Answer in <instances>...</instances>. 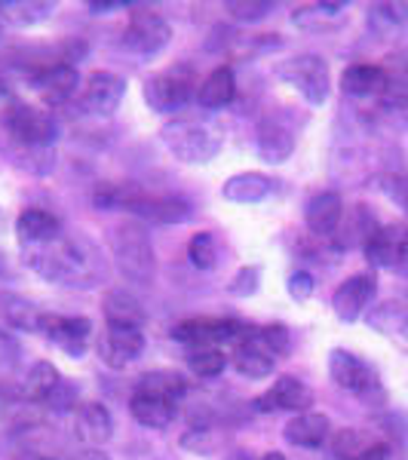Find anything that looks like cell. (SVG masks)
<instances>
[{
    "label": "cell",
    "instance_id": "cell-30",
    "mask_svg": "<svg viewBox=\"0 0 408 460\" xmlns=\"http://www.w3.org/2000/svg\"><path fill=\"white\" fill-rule=\"evenodd\" d=\"M56 4H43V0H0V25L10 28H31L40 22L53 19Z\"/></svg>",
    "mask_w": 408,
    "mask_h": 460
},
{
    "label": "cell",
    "instance_id": "cell-12",
    "mask_svg": "<svg viewBox=\"0 0 408 460\" xmlns=\"http://www.w3.org/2000/svg\"><path fill=\"white\" fill-rule=\"evenodd\" d=\"M126 212H132L136 218L147 221V225H184L194 218V206L184 197L175 194H147L142 188L138 197L132 199V206Z\"/></svg>",
    "mask_w": 408,
    "mask_h": 460
},
{
    "label": "cell",
    "instance_id": "cell-25",
    "mask_svg": "<svg viewBox=\"0 0 408 460\" xmlns=\"http://www.w3.org/2000/svg\"><path fill=\"white\" fill-rule=\"evenodd\" d=\"M16 236L19 246H40L62 236V221L47 209H25L16 218Z\"/></svg>",
    "mask_w": 408,
    "mask_h": 460
},
{
    "label": "cell",
    "instance_id": "cell-50",
    "mask_svg": "<svg viewBox=\"0 0 408 460\" xmlns=\"http://www.w3.org/2000/svg\"><path fill=\"white\" fill-rule=\"evenodd\" d=\"M77 460H108V455H102L99 448H89L84 457H77Z\"/></svg>",
    "mask_w": 408,
    "mask_h": 460
},
{
    "label": "cell",
    "instance_id": "cell-34",
    "mask_svg": "<svg viewBox=\"0 0 408 460\" xmlns=\"http://www.w3.org/2000/svg\"><path fill=\"white\" fill-rule=\"evenodd\" d=\"M347 4H314V6H301L292 13V22L298 28H310V31H323V28L335 25L344 19Z\"/></svg>",
    "mask_w": 408,
    "mask_h": 460
},
{
    "label": "cell",
    "instance_id": "cell-15",
    "mask_svg": "<svg viewBox=\"0 0 408 460\" xmlns=\"http://www.w3.org/2000/svg\"><path fill=\"white\" fill-rule=\"evenodd\" d=\"M375 295H377L375 273H353L350 279H344L338 286L335 298H332V310H335L341 323H356V319H362V314L372 307Z\"/></svg>",
    "mask_w": 408,
    "mask_h": 460
},
{
    "label": "cell",
    "instance_id": "cell-16",
    "mask_svg": "<svg viewBox=\"0 0 408 460\" xmlns=\"http://www.w3.org/2000/svg\"><path fill=\"white\" fill-rule=\"evenodd\" d=\"M314 405V390L301 381V377L283 375L273 381V387L262 393L255 399V411H292V414H304Z\"/></svg>",
    "mask_w": 408,
    "mask_h": 460
},
{
    "label": "cell",
    "instance_id": "cell-26",
    "mask_svg": "<svg viewBox=\"0 0 408 460\" xmlns=\"http://www.w3.org/2000/svg\"><path fill=\"white\" fill-rule=\"evenodd\" d=\"M384 86H387V71H384V65L359 62L341 74V89H344L347 95H353V99H368V95L381 99Z\"/></svg>",
    "mask_w": 408,
    "mask_h": 460
},
{
    "label": "cell",
    "instance_id": "cell-10",
    "mask_svg": "<svg viewBox=\"0 0 408 460\" xmlns=\"http://www.w3.org/2000/svg\"><path fill=\"white\" fill-rule=\"evenodd\" d=\"M366 258L372 267L381 270H403L408 273V225L405 221H393L381 225L366 243Z\"/></svg>",
    "mask_w": 408,
    "mask_h": 460
},
{
    "label": "cell",
    "instance_id": "cell-2",
    "mask_svg": "<svg viewBox=\"0 0 408 460\" xmlns=\"http://www.w3.org/2000/svg\"><path fill=\"white\" fill-rule=\"evenodd\" d=\"M163 145L173 151L175 160L188 163V166H206L221 154L225 147V129L209 117H173L163 126Z\"/></svg>",
    "mask_w": 408,
    "mask_h": 460
},
{
    "label": "cell",
    "instance_id": "cell-19",
    "mask_svg": "<svg viewBox=\"0 0 408 460\" xmlns=\"http://www.w3.org/2000/svg\"><path fill=\"white\" fill-rule=\"evenodd\" d=\"M304 221L314 236H335L341 221H344V199L335 190L314 194L304 206Z\"/></svg>",
    "mask_w": 408,
    "mask_h": 460
},
{
    "label": "cell",
    "instance_id": "cell-49",
    "mask_svg": "<svg viewBox=\"0 0 408 460\" xmlns=\"http://www.w3.org/2000/svg\"><path fill=\"white\" fill-rule=\"evenodd\" d=\"M227 460H262V457H255L252 451H234V455H227Z\"/></svg>",
    "mask_w": 408,
    "mask_h": 460
},
{
    "label": "cell",
    "instance_id": "cell-32",
    "mask_svg": "<svg viewBox=\"0 0 408 460\" xmlns=\"http://www.w3.org/2000/svg\"><path fill=\"white\" fill-rule=\"evenodd\" d=\"M58 381H62V375H58V368L53 362H47V359L34 362V366L28 368L25 381H22V399L31 405H43V399L58 387Z\"/></svg>",
    "mask_w": 408,
    "mask_h": 460
},
{
    "label": "cell",
    "instance_id": "cell-22",
    "mask_svg": "<svg viewBox=\"0 0 408 460\" xmlns=\"http://www.w3.org/2000/svg\"><path fill=\"white\" fill-rule=\"evenodd\" d=\"M102 314L111 329H145V307L126 288H111L102 298Z\"/></svg>",
    "mask_w": 408,
    "mask_h": 460
},
{
    "label": "cell",
    "instance_id": "cell-39",
    "mask_svg": "<svg viewBox=\"0 0 408 460\" xmlns=\"http://www.w3.org/2000/svg\"><path fill=\"white\" fill-rule=\"evenodd\" d=\"M77 396H80V390H77V384H71V381H58V387L49 393L47 399H43V408H49V411H56V414H65V411H77Z\"/></svg>",
    "mask_w": 408,
    "mask_h": 460
},
{
    "label": "cell",
    "instance_id": "cell-43",
    "mask_svg": "<svg viewBox=\"0 0 408 460\" xmlns=\"http://www.w3.org/2000/svg\"><path fill=\"white\" fill-rule=\"evenodd\" d=\"M19 163L34 175L53 172V147H25V160Z\"/></svg>",
    "mask_w": 408,
    "mask_h": 460
},
{
    "label": "cell",
    "instance_id": "cell-45",
    "mask_svg": "<svg viewBox=\"0 0 408 460\" xmlns=\"http://www.w3.org/2000/svg\"><path fill=\"white\" fill-rule=\"evenodd\" d=\"M19 405H22V390H13V387H6V384H0V418Z\"/></svg>",
    "mask_w": 408,
    "mask_h": 460
},
{
    "label": "cell",
    "instance_id": "cell-33",
    "mask_svg": "<svg viewBox=\"0 0 408 460\" xmlns=\"http://www.w3.org/2000/svg\"><path fill=\"white\" fill-rule=\"evenodd\" d=\"M136 393H147V396H160L173 405H182L188 396V381L175 372H147L136 381Z\"/></svg>",
    "mask_w": 408,
    "mask_h": 460
},
{
    "label": "cell",
    "instance_id": "cell-41",
    "mask_svg": "<svg viewBox=\"0 0 408 460\" xmlns=\"http://www.w3.org/2000/svg\"><path fill=\"white\" fill-rule=\"evenodd\" d=\"M262 286V267H243V270L234 273V279L227 283V292L234 298H252Z\"/></svg>",
    "mask_w": 408,
    "mask_h": 460
},
{
    "label": "cell",
    "instance_id": "cell-23",
    "mask_svg": "<svg viewBox=\"0 0 408 460\" xmlns=\"http://www.w3.org/2000/svg\"><path fill=\"white\" fill-rule=\"evenodd\" d=\"M231 366H234L236 375L249 377V381H262V377L273 375V368H277V356H273L262 341H258V329H255V335H252L246 344H240L231 350Z\"/></svg>",
    "mask_w": 408,
    "mask_h": 460
},
{
    "label": "cell",
    "instance_id": "cell-46",
    "mask_svg": "<svg viewBox=\"0 0 408 460\" xmlns=\"http://www.w3.org/2000/svg\"><path fill=\"white\" fill-rule=\"evenodd\" d=\"M16 353H19L16 341L6 335V332H0V362H4V366H13V362H16Z\"/></svg>",
    "mask_w": 408,
    "mask_h": 460
},
{
    "label": "cell",
    "instance_id": "cell-47",
    "mask_svg": "<svg viewBox=\"0 0 408 460\" xmlns=\"http://www.w3.org/2000/svg\"><path fill=\"white\" fill-rule=\"evenodd\" d=\"M123 6H129V4H123V0H89L93 16H105L111 10H123Z\"/></svg>",
    "mask_w": 408,
    "mask_h": 460
},
{
    "label": "cell",
    "instance_id": "cell-35",
    "mask_svg": "<svg viewBox=\"0 0 408 460\" xmlns=\"http://www.w3.org/2000/svg\"><path fill=\"white\" fill-rule=\"evenodd\" d=\"M231 362V353H225L221 347H194L188 350V368L197 377H218Z\"/></svg>",
    "mask_w": 408,
    "mask_h": 460
},
{
    "label": "cell",
    "instance_id": "cell-28",
    "mask_svg": "<svg viewBox=\"0 0 408 460\" xmlns=\"http://www.w3.org/2000/svg\"><path fill=\"white\" fill-rule=\"evenodd\" d=\"M175 411L178 405L166 402L160 396H147V393H136V390L129 396V414L145 429H166L175 420Z\"/></svg>",
    "mask_w": 408,
    "mask_h": 460
},
{
    "label": "cell",
    "instance_id": "cell-37",
    "mask_svg": "<svg viewBox=\"0 0 408 460\" xmlns=\"http://www.w3.org/2000/svg\"><path fill=\"white\" fill-rule=\"evenodd\" d=\"M178 445H182L184 451H191V455L209 457V455H215V448L221 445V436L215 433V429H209V427H191L188 433L178 439Z\"/></svg>",
    "mask_w": 408,
    "mask_h": 460
},
{
    "label": "cell",
    "instance_id": "cell-42",
    "mask_svg": "<svg viewBox=\"0 0 408 460\" xmlns=\"http://www.w3.org/2000/svg\"><path fill=\"white\" fill-rule=\"evenodd\" d=\"M377 181H381L377 188H381L393 203L408 209V172H390V175H381Z\"/></svg>",
    "mask_w": 408,
    "mask_h": 460
},
{
    "label": "cell",
    "instance_id": "cell-24",
    "mask_svg": "<svg viewBox=\"0 0 408 460\" xmlns=\"http://www.w3.org/2000/svg\"><path fill=\"white\" fill-rule=\"evenodd\" d=\"M277 190V181L264 172H240V175H231L221 188L225 199L231 203H240V206H255V203H264L267 197Z\"/></svg>",
    "mask_w": 408,
    "mask_h": 460
},
{
    "label": "cell",
    "instance_id": "cell-6",
    "mask_svg": "<svg viewBox=\"0 0 408 460\" xmlns=\"http://www.w3.org/2000/svg\"><path fill=\"white\" fill-rule=\"evenodd\" d=\"M4 126L22 147H53L58 136V123L53 111L25 105V102H10L6 105Z\"/></svg>",
    "mask_w": 408,
    "mask_h": 460
},
{
    "label": "cell",
    "instance_id": "cell-20",
    "mask_svg": "<svg viewBox=\"0 0 408 460\" xmlns=\"http://www.w3.org/2000/svg\"><path fill=\"white\" fill-rule=\"evenodd\" d=\"M283 439L295 448H323L332 439V420L323 411H314V408L304 414H292L283 427Z\"/></svg>",
    "mask_w": 408,
    "mask_h": 460
},
{
    "label": "cell",
    "instance_id": "cell-31",
    "mask_svg": "<svg viewBox=\"0 0 408 460\" xmlns=\"http://www.w3.org/2000/svg\"><path fill=\"white\" fill-rule=\"evenodd\" d=\"M377 227L381 225L372 218V212H368L366 206H356V212L350 215V218L341 221L338 234H335V249H341V252L353 249V246L366 249V243L372 240V234Z\"/></svg>",
    "mask_w": 408,
    "mask_h": 460
},
{
    "label": "cell",
    "instance_id": "cell-5",
    "mask_svg": "<svg viewBox=\"0 0 408 460\" xmlns=\"http://www.w3.org/2000/svg\"><path fill=\"white\" fill-rule=\"evenodd\" d=\"M277 77L283 80L286 86H292L295 93L301 95L307 105L320 108L329 102V93H332V71H329V62L316 53H298L286 62H277Z\"/></svg>",
    "mask_w": 408,
    "mask_h": 460
},
{
    "label": "cell",
    "instance_id": "cell-36",
    "mask_svg": "<svg viewBox=\"0 0 408 460\" xmlns=\"http://www.w3.org/2000/svg\"><path fill=\"white\" fill-rule=\"evenodd\" d=\"M188 261L197 267V270H215L218 267V243L209 230H200V234L191 236L188 243Z\"/></svg>",
    "mask_w": 408,
    "mask_h": 460
},
{
    "label": "cell",
    "instance_id": "cell-21",
    "mask_svg": "<svg viewBox=\"0 0 408 460\" xmlns=\"http://www.w3.org/2000/svg\"><path fill=\"white\" fill-rule=\"evenodd\" d=\"M74 436L89 448H99L114 436V420L102 402H80L74 411Z\"/></svg>",
    "mask_w": 408,
    "mask_h": 460
},
{
    "label": "cell",
    "instance_id": "cell-38",
    "mask_svg": "<svg viewBox=\"0 0 408 460\" xmlns=\"http://www.w3.org/2000/svg\"><path fill=\"white\" fill-rule=\"evenodd\" d=\"M258 341L271 350L273 356H286L288 347H292V335H288V329L283 323H271V325H258Z\"/></svg>",
    "mask_w": 408,
    "mask_h": 460
},
{
    "label": "cell",
    "instance_id": "cell-4",
    "mask_svg": "<svg viewBox=\"0 0 408 460\" xmlns=\"http://www.w3.org/2000/svg\"><path fill=\"white\" fill-rule=\"evenodd\" d=\"M197 89H200L197 68L188 62H178L173 68L157 71L154 77H147L142 86V95L154 114H175V111H182L194 99Z\"/></svg>",
    "mask_w": 408,
    "mask_h": 460
},
{
    "label": "cell",
    "instance_id": "cell-52",
    "mask_svg": "<svg viewBox=\"0 0 408 460\" xmlns=\"http://www.w3.org/2000/svg\"><path fill=\"white\" fill-rule=\"evenodd\" d=\"M0 40H4V25H0Z\"/></svg>",
    "mask_w": 408,
    "mask_h": 460
},
{
    "label": "cell",
    "instance_id": "cell-3",
    "mask_svg": "<svg viewBox=\"0 0 408 460\" xmlns=\"http://www.w3.org/2000/svg\"><path fill=\"white\" fill-rule=\"evenodd\" d=\"M111 243V255L114 264L120 267V273L132 283H154V273H157V255H154V243L151 234L142 221H123L111 230L108 236Z\"/></svg>",
    "mask_w": 408,
    "mask_h": 460
},
{
    "label": "cell",
    "instance_id": "cell-44",
    "mask_svg": "<svg viewBox=\"0 0 408 460\" xmlns=\"http://www.w3.org/2000/svg\"><path fill=\"white\" fill-rule=\"evenodd\" d=\"M286 288H288V295H292L295 301H310L314 298V292H316V279L310 277L307 270H295L292 277H288V283H286Z\"/></svg>",
    "mask_w": 408,
    "mask_h": 460
},
{
    "label": "cell",
    "instance_id": "cell-11",
    "mask_svg": "<svg viewBox=\"0 0 408 460\" xmlns=\"http://www.w3.org/2000/svg\"><path fill=\"white\" fill-rule=\"evenodd\" d=\"M329 448L338 460H396L393 442L356 427L335 429L329 439Z\"/></svg>",
    "mask_w": 408,
    "mask_h": 460
},
{
    "label": "cell",
    "instance_id": "cell-18",
    "mask_svg": "<svg viewBox=\"0 0 408 460\" xmlns=\"http://www.w3.org/2000/svg\"><path fill=\"white\" fill-rule=\"evenodd\" d=\"M258 157L264 163H271V166H279V163H286L288 157L295 154V147H298V136H295V129L288 123H283L279 117H267L258 126Z\"/></svg>",
    "mask_w": 408,
    "mask_h": 460
},
{
    "label": "cell",
    "instance_id": "cell-7",
    "mask_svg": "<svg viewBox=\"0 0 408 460\" xmlns=\"http://www.w3.org/2000/svg\"><path fill=\"white\" fill-rule=\"evenodd\" d=\"M123 47L136 56H160L163 49L173 43V25L154 10H145V6H136L126 19L123 28Z\"/></svg>",
    "mask_w": 408,
    "mask_h": 460
},
{
    "label": "cell",
    "instance_id": "cell-9",
    "mask_svg": "<svg viewBox=\"0 0 408 460\" xmlns=\"http://www.w3.org/2000/svg\"><path fill=\"white\" fill-rule=\"evenodd\" d=\"M47 341H53L58 350H65L71 359H84L95 344V332L93 323L84 316H58V314H43L40 319V332Z\"/></svg>",
    "mask_w": 408,
    "mask_h": 460
},
{
    "label": "cell",
    "instance_id": "cell-48",
    "mask_svg": "<svg viewBox=\"0 0 408 460\" xmlns=\"http://www.w3.org/2000/svg\"><path fill=\"white\" fill-rule=\"evenodd\" d=\"M396 338H399V344H403L405 350H408V316L403 319V325L396 329Z\"/></svg>",
    "mask_w": 408,
    "mask_h": 460
},
{
    "label": "cell",
    "instance_id": "cell-13",
    "mask_svg": "<svg viewBox=\"0 0 408 460\" xmlns=\"http://www.w3.org/2000/svg\"><path fill=\"white\" fill-rule=\"evenodd\" d=\"M95 356L108 368H126L145 353V332L142 329H105L95 335Z\"/></svg>",
    "mask_w": 408,
    "mask_h": 460
},
{
    "label": "cell",
    "instance_id": "cell-53",
    "mask_svg": "<svg viewBox=\"0 0 408 460\" xmlns=\"http://www.w3.org/2000/svg\"><path fill=\"white\" fill-rule=\"evenodd\" d=\"M43 460H49V457H43Z\"/></svg>",
    "mask_w": 408,
    "mask_h": 460
},
{
    "label": "cell",
    "instance_id": "cell-40",
    "mask_svg": "<svg viewBox=\"0 0 408 460\" xmlns=\"http://www.w3.org/2000/svg\"><path fill=\"white\" fill-rule=\"evenodd\" d=\"M227 13L236 22H262L273 13V4H267V0H231Z\"/></svg>",
    "mask_w": 408,
    "mask_h": 460
},
{
    "label": "cell",
    "instance_id": "cell-51",
    "mask_svg": "<svg viewBox=\"0 0 408 460\" xmlns=\"http://www.w3.org/2000/svg\"><path fill=\"white\" fill-rule=\"evenodd\" d=\"M262 460H288L286 455H279V451H267V455Z\"/></svg>",
    "mask_w": 408,
    "mask_h": 460
},
{
    "label": "cell",
    "instance_id": "cell-1",
    "mask_svg": "<svg viewBox=\"0 0 408 460\" xmlns=\"http://www.w3.org/2000/svg\"><path fill=\"white\" fill-rule=\"evenodd\" d=\"M25 261L37 277L49 279L56 286H93L99 252L80 236H56L40 246H19Z\"/></svg>",
    "mask_w": 408,
    "mask_h": 460
},
{
    "label": "cell",
    "instance_id": "cell-29",
    "mask_svg": "<svg viewBox=\"0 0 408 460\" xmlns=\"http://www.w3.org/2000/svg\"><path fill=\"white\" fill-rule=\"evenodd\" d=\"M47 310H40L34 301L22 298L16 292H0V319L16 332H40V319Z\"/></svg>",
    "mask_w": 408,
    "mask_h": 460
},
{
    "label": "cell",
    "instance_id": "cell-14",
    "mask_svg": "<svg viewBox=\"0 0 408 460\" xmlns=\"http://www.w3.org/2000/svg\"><path fill=\"white\" fill-rule=\"evenodd\" d=\"M126 99V80L114 71H95L86 80L84 95H80V105L86 114L93 117H111L117 114L120 102Z\"/></svg>",
    "mask_w": 408,
    "mask_h": 460
},
{
    "label": "cell",
    "instance_id": "cell-17",
    "mask_svg": "<svg viewBox=\"0 0 408 460\" xmlns=\"http://www.w3.org/2000/svg\"><path fill=\"white\" fill-rule=\"evenodd\" d=\"M31 86L47 99V105H65L68 99H74L80 89V71L77 65L68 62H53L47 68H40L31 77Z\"/></svg>",
    "mask_w": 408,
    "mask_h": 460
},
{
    "label": "cell",
    "instance_id": "cell-8",
    "mask_svg": "<svg viewBox=\"0 0 408 460\" xmlns=\"http://www.w3.org/2000/svg\"><path fill=\"white\" fill-rule=\"evenodd\" d=\"M329 377L335 387L344 393H353L359 399L368 396H381V384H377V372L368 366L362 356H356L350 350H332L329 353Z\"/></svg>",
    "mask_w": 408,
    "mask_h": 460
},
{
    "label": "cell",
    "instance_id": "cell-27",
    "mask_svg": "<svg viewBox=\"0 0 408 460\" xmlns=\"http://www.w3.org/2000/svg\"><path fill=\"white\" fill-rule=\"evenodd\" d=\"M234 99H236V74L231 65L215 68L197 89V102H200V108H206V111H221L231 105Z\"/></svg>",
    "mask_w": 408,
    "mask_h": 460
}]
</instances>
